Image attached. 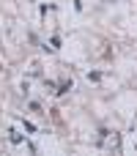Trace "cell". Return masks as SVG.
<instances>
[{
    "label": "cell",
    "mask_w": 137,
    "mask_h": 156,
    "mask_svg": "<svg viewBox=\"0 0 137 156\" xmlns=\"http://www.w3.org/2000/svg\"><path fill=\"white\" fill-rule=\"evenodd\" d=\"M49 44H52L49 49H58V47H60V38H58V36H52V41H49Z\"/></svg>",
    "instance_id": "cell-1"
}]
</instances>
